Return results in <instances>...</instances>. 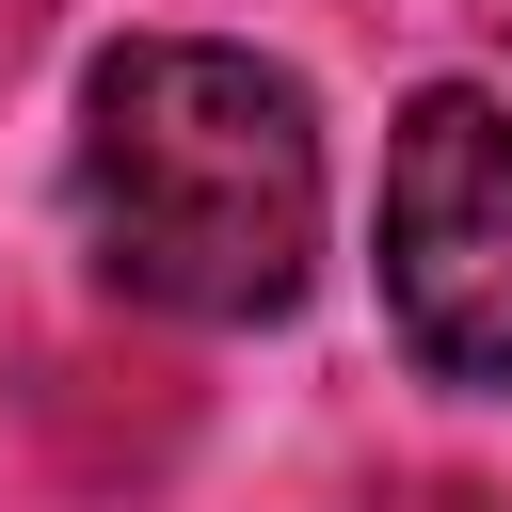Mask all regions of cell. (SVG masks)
<instances>
[{"label":"cell","instance_id":"2","mask_svg":"<svg viewBox=\"0 0 512 512\" xmlns=\"http://www.w3.org/2000/svg\"><path fill=\"white\" fill-rule=\"evenodd\" d=\"M384 320L432 384H512V112L464 80L384 128Z\"/></svg>","mask_w":512,"mask_h":512},{"label":"cell","instance_id":"3","mask_svg":"<svg viewBox=\"0 0 512 512\" xmlns=\"http://www.w3.org/2000/svg\"><path fill=\"white\" fill-rule=\"evenodd\" d=\"M480 16H496V32H512V0H480Z\"/></svg>","mask_w":512,"mask_h":512},{"label":"cell","instance_id":"1","mask_svg":"<svg viewBox=\"0 0 512 512\" xmlns=\"http://www.w3.org/2000/svg\"><path fill=\"white\" fill-rule=\"evenodd\" d=\"M80 240L160 320H272L320 256V112L224 32H128L80 80Z\"/></svg>","mask_w":512,"mask_h":512}]
</instances>
